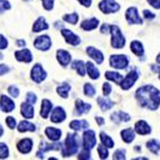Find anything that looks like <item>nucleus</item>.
Here are the masks:
<instances>
[{
  "instance_id": "1",
  "label": "nucleus",
  "mask_w": 160,
  "mask_h": 160,
  "mask_svg": "<svg viewBox=\"0 0 160 160\" xmlns=\"http://www.w3.org/2000/svg\"><path fill=\"white\" fill-rule=\"evenodd\" d=\"M136 98L141 107L151 111H156L160 104V91L152 85H144L138 88Z\"/></svg>"
},
{
  "instance_id": "2",
  "label": "nucleus",
  "mask_w": 160,
  "mask_h": 160,
  "mask_svg": "<svg viewBox=\"0 0 160 160\" xmlns=\"http://www.w3.org/2000/svg\"><path fill=\"white\" fill-rule=\"evenodd\" d=\"M80 149V140L76 133H67L66 140L63 149H62V155L63 157H69V156L76 155Z\"/></svg>"
},
{
  "instance_id": "3",
  "label": "nucleus",
  "mask_w": 160,
  "mask_h": 160,
  "mask_svg": "<svg viewBox=\"0 0 160 160\" xmlns=\"http://www.w3.org/2000/svg\"><path fill=\"white\" fill-rule=\"evenodd\" d=\"M110 32H111V45L115 49H121L126 45V38L121 32L120 28L117 25H110Z\"/></svg>"
},
{
  "instance_id": "4",
  "label": "nucleus",
  "mask_w": 160,
  "mask_h": 160,
  "mask_svg": "<svg viewBox=\"0 0 160 160\" xmlns=\"http://www.w3.org/2000/svg\"><path fill=\"white\" fill-rule=\"evenodd\" d=\"M99 8L104 13H112L117 12L120 9V5L115 2L114 0H102L99 3Z\"/></svg>"
},
{
  "instance_id": "5",
  "label": "nucleus",
  "mask_w": 160,
  "mask_h": 160,
  "mask_svg": "<svg viewBox=\"0 0 160 160\" xmlns=\"http://www.w3.org/2000/svg\"><path fill=\"white\" fill-rule=\"evenodd\" d=\"M129 64V59L126 55H112L110 57V65L118 69H124Z\"/></svg>"
},
{
  "instance_id": "6",
  "label": "nucleus",
  "mask_w": 160,
  "mask_h": 160,
  "mask_svg": "<svg viewBox=\"0 0 160 160\" xmlns=\"http://www.w3.org/2000/svg\"><path fill=\"white\" fill-rule=\"evenodd\" d=\"M30 78L35 83H42L46 78H47V73L44 71L43 66L40 64H36L32 68L30 72Z\"/></svg>"
},
{
  "instance_id": "7",
  "label": "nucleus",
  "mask_w": 160,
  "mask_h": 160,
  "mask_svg": "<svg viewBox=\"0 0 160 160\" xmlns=\"http://www.w3.org/2000/svg\"><path fill=\"white\" fill-rule=\"evenodd\" d=\"M34 46H35V48H37V49H39V51H43V52L48 51L52 46L51 37L47 36V35L39 36V37H37L36 39H35Z\"/></svg>"
},
{
  "instance_id": "8",
  "label": "nucleus",
  "mask_w": 160,
  "mask_h": 160,
  "mask_svg": "<svg viewBox=\"0 0 160 160\" xmlns=\"http://www.w3.org/2000/svg\"><path fill=\"white\" fill-rule=\"evenodd\" d=\"M83 144H84V148L90 149V150L95 147L96 136L93 130H86L85 132L83 133Z\"/></svg>"
},
{
  "instance_id": "9",
  "label": "nucleus",
  "mask_w": 160,
  "mask_h": 160,
  "mask_svg": "<svg viewBox=\"0 0 160 160\" xmlns=\"http://www.w3.org/2000/svg\"><path fill=\"white\" fill-rule=\"evenodd\" d=\"M138 78H139L138 71H131L126 78H123L122 82H121V88H122V90H129L131 86H133L136 81L138 80Z\"/></svg>"
},
{
  "instance_id": "10",
  "label": "nucleus",
  "mask_w": 160,
  "mask_h": 160,
  "mask_svg": "<svg viewBox=\"0 0 160 160\" xmlns=\"http://www.w3.org/2000/svg\"><path fill=\"white\" fill-rule=\"evenodd\" d=\"M126 18L130 24H137V25H140L142 24V19L141 17L139 16L138 13V9L136 7H131L127 10L126 12Z\"/></svg>"
},
{
  "instance_id": "11",
  "label": "nucleus",
  "mask_w": 160,
  "mask_h": 160,
  "mask_svg": "<svg viewBox=\"0 0 160 160\" xmlns=\"http://www.w3.org/2000/svg\"><path fill=\"white\" fill-rule=\"evenodd\" d=\"M62 35L64 36L65 40H66V43L69 44V45H73V46H78L81 44V39L78 37V35H75L72 30L69 29H62Z\"/></svg>"
},
{
  "instance_id": "12",
  "label": "nucleus",
  "mask_w": 160,
  "mask_h": 160,
  "mask_svg": "<svg viewBox=\"0 0 160 160\" xmlns=\"http://www.w3.org/2000/svg\"><path fill=\"white\" fill-rule=\"evenodd\" d=\"M0 107L3 112H12L15 108H16V104L10 98H8L7 95H1L0 96Z\"/></svg>"
},
{
  "instance_id": "13",
  "label": "nucleus",
  "mask_w": 160,
  "mask_h": 160,
  "mask_svg": "<svg viewBox=\"0 0 160 160\" xmlns=\"http://www.w3.org/2000/svg\"><path fill=\"white\" fill-rule=\"evenodd\" d=\"M32 143H34V142H32V139H29V138L22 139V140L17 143V149H18V151L20 152V153L26 155V153H29V152L32 151Z\"/></svg>"
},
{
  "instance_id": "14",
  "label": "nucleus",
  "mask_w": 160,
  "mask_h": 160,
  "mask_svg": "<svg viewBox=\"0 0 160 160\" xmlns=\"http://www.w3.org/2000/svg\"><path fill=\"white\" fill-rule=\"evenodd\" d=\"M66 119V113H65L64 109L62 107H56L52 111L51 114V121L54 123H59Z\"/></svg>"
},
{
  "instance_id": "15",
  "label": "nucleus",
  "mask_w": 160,
  "mask_h": 160,
  "mask_svg": "<svg viewBox=\"0 0 160 160\" xmlns=\"http://www.w3.org/2000/svg\"><path fill=\"white\" fill-rule=\"evenodd\" d=\"M15 57H16L17 61L19 62H24V63H30L32 61V54L29 49L24 48V49H20V51L15 52Z\"/></svg>"
},
{
  "instance_id": "16",
  "label": "nucleus",
  "mask_w": 160,
  "mask_h": 160,
  "mask_svg": "<svg viewBox=\"0 0 160 160\" xmlns=\"http://www.w3.org/2000/svg\"><path fill=\"white\" fill-rule=\"evenodd\" d=\"M86 53H88V56L91 57L92 59H94L98 64H102V63H103L104 56H103V54H102V52H100L99 49H96V48L90 46V47L86 48Z\"/></svg>"
},
{
  "instance_id": "17",
  "label": "nucleus",
  "mask_w": 160,
  "mask_h": 160,
  "mask_svg": "<svg viewBox=\"0 0 160 160\" xmlns=\"http://www.w3.org/2000/svg\"><path fill=\"white\" fill-rule=\"evenodd\" d=\"M56 56H57V61L62 66H67L71 62V54L68 52L64 51V49H58L56 52Z\"/></svg>"
},
{
  "instance_id": "18",
  "label": "nucleus",
  "mask_w": 160,
  "mask_h": 160,
  "mask_svg": "<svg viewBox=\"0 0 160 160\" xmlns=\"http://www.w3.org/2000/svg\"><path fill=\"white\" fill-rule=\"evenodd\" d=\"M45 134L47 136V138L53 142H56L58 141L59 139H61L62 136V131L57 128H52V127H48L46 128L45 130Z\"/></svg>"
},
{
  "instance_id": "19",
  "label": "nucleus",
  "mask_w": 160,
  "mask_h": 160,
  "mask_svg": "<svg viewBox=\"0 0 160 160\" xmlns=\"http://www.w3.org/2000/svg\"><path fill=\"white\" fill-rule=\"evenodd\" d=\"M134 130H136L137 133L142 134V136H144V134H148V133H150V132H151L150 126L143 120H140V121H138V122L136 123V126H134Z\"/></svg>"
},
{
  "instance_id": "20",
  "label": "nucleus",
  "mask_w": 160,
  "mask_h": 160,
  "mask_svg": "<svg viewBox=\"0 0 160 160\" xmlns=\"http://www.w3.org/2000/svg\"><path fill=\"white\" fill-rule=\"evenodd\" d=\"M20 111H22V115L26 119H32L34 117V108H32V104L29 102H24V103L20 105Z\"/></svg>"
},
{
  "instance_id": "21",
  "label": "nucleus",
  "mask_w": 160,
  "mask_h": 160,
  "mask_svg": "<svg viewBox=\"0 0 160 160\" xmlns=\"http://www.w3.org/2000/svg\"><path fill=\"white\" fill-rule=\"evenodd\" d=\"M52 109H53V103L49 100L44 99L42 101V107H40V115L44 119H47L49 113H51Z\"/></svg>"
},
{
  "instance_id": "22",
  "label": "nucleus",
  "mask_w": 160,
  "mask_h": 160,
  "mask_svg": "<svg viewBox=\"0 0 160 160\" xmlns=\"http://www.w3.org/2000/svg\"><path fill=\"white\" fill-rule=\"evenodd\" d=\"M75 108H76V114L81 115L83 113H88L91 110V104L85 103L82 100H76L75 101Z\"/></svg>"
},
{
  "instance_id": "23",
  "label": "nucleus",
  "mask_w": 160,
  "mask_h": 160,
  "mask_svg": "<svg viewBox=\"0 0 160 160\" xmlns=\"http://www.w3.org/2000/svg\"><path fill=\"white\" fill-rule=\"evenodd\" d=\"M48 27L49 26H48V24L46 22L45 18H44V17H39V18L34 22V25H32V32H42V30L48 29Z\"/></svg>"
},
{
  "instance_id": "24",
  "label": "nucleus",
  "mask_w": 160,
  "mask_h": 160,
  "mask_svg": "<svg viewBox=\"0 0 160 160\" xmlns=\"http://www.w3.org/2000/svg\"><path fill=\"white\" fill-rule=\"evenodd\" d=\"M98 26H99V20H98L96 18L85 19V20L82 22V24H81V28L84 30H88V32L95 29Z\"/></svg>"
},
{
  "instance_id": "25",
  "label": "nucleus",
  "mask_w": 160,
  "mask_h": 160,
  "mask_svg": "<svg viewBox=\"0 0 160 160\" xmlns=\"http://www.w3.org/2000/svg\"><path fill=\"white\" fill-rule=\"evenodd\" d=\"M111 119L112 121H114L115 123H120V122H128L130 121V115L126 112H122V111H117L111 115Z\"/></svg>"
},
{
  "instance_id": "26",
  "label": "nucleus",
  "mask_w": 160,
  "mask_h": 160,
  "mask_svg": "<svg viewBox=\"0 0 160 160\" xmlns=\"http://www.w3.org/2000/svg\"><path fill=\"white\" fill-rule=\"evenodd\" d=\"M69 128L75 131L84 130V129L88 128V122L85 120H73L72 122L69 123Z\"/></svg>"
},
{
  "instance_id": "27",
  "label": "nucleus",
  "mask_w": 160,
  "mask_h": 160,
  "mask_svg": "<svg viewBox=\"0 0 160 160\" xmlns=\"http://www.w3.org/2000/svg\"><path fill=\"white\" fill-rule=\"evenodd\" d=\"M86 71H88V76H90L92 80H98V78H100L99 69L96 68L93 63H91V62H88V63H86Z\"/></svg>"
},
{
  "instance_id": "28",
  "label": "nucleus",
  "mask_w": 160,
  "mask_h": 160,
  "mask_svg": "<svg viewBox=\"0 0 160 160\" xmlns=\"http://www.w3.org/2000/svg\"><path fill=\"white\" fill-rule=\"evenodd\" d=\"M72 68L75 69V71L78 72V74L81 75V76H84V75H85L86 65L83 61H74L72 64Z\"/></svg>"
},
{
  "instance_id": "29",
  "label": "nucleus",
  "mask_w": 160,
  "mask_h": 160,
  "mask_svg": "<svg viewBox=\"0 0 160 160\" xmlns=\"http://www.w3.org/2000/svg\"><path fill=\"white\" fill-rule=\"evenodd\" d=\"M130 48L131 51H132V53L136 54L137 56H142L143 55V46H142V44L140 43V42H138V40H133L132 43L130 44Z\"/></svg>"
},
{
  "instance_id": "30",
  "label": "nucleus",
  "mask_w": 160,
  "mask_h": 160,
  "mask_svg": "<svg viewBox=\"0 0 160 160\" xmlns=\"http://www.w3.org/2000/svg\"><path fill=\"white\" fill-rule=\"evenodd\" d=\"M63 147H62L61 143H54V144H49L46 143L45 141H42L39 143V150L42 151H49V150H62Z\"/></svg>"
},
{
  "instance_id": "31",
  "label": "nucleus",
  "mask_w": 160,
  "mask_h": 160,
  "mask_svg": "<svg viewBox=\"0 0 160 160\" xmlns=\"http://www.w3.org/2000/svg\"><path fill=\"white\" fill-rule=\"evenodd\" d=\"M121 137H122V140L127 143H130L131 141H133L134 139V131L131 128L124 129L123 131H121Z\"/></svg>"
},
{
  "instance_id": "32",
  "label": "nucleus",
  "mask_w": 160,
  "mask_h": 160,
  "mask_svg": "<svg viewBox=\"0 0 160 160\" xmlns=\"http://www.w3.org/2000/svg\"><path fill=\"white\" fill-rule=\"evenodd\" d=\"M18 131L19 132H27V131L34 132V131H36V127H35V124L28 122V121H22L18 126Z\"/></svg>"
},
{
  "instance_id": "33",
  "label": "nucleus",
  "mask_w": 160,
  "mask_h": 160,
  "mask_svg": "<svg viewBox=\"0 0 160 160\" xmlns=\"http://www.w3.org/2000/svg\"><path fill=\"white\" fill-rule=\"evenodd\" d=\"M56 90L59 96H62L63 99H66V98H68L69 91H71V85L67 83H63L61 86H57Z\"/></svg>"
},
{
  "instance_id": "34",
  "label": "nucleus",
  "mask_w": 160,
  "mask_h": 160,
  "mask_svg": "<svg viewBox=\"0 0 160 160\" xmlns=\"http://www.w3.org/2000/svg\"><path fill=\"white\" fill-rule=\"evenodd\" d=\"M98 103H99L100 108H101L102 111H108L110 110L111 108H113L114 103H113L111 100H108V99H103V98H98Z\"/></svg>"
},
{
  "instance_id": "35",
  "label": "nucleus",
  "mask_w": 160,
  "mask_h": 160,
  "mask_svg": "<svg viewBox=\"0 0 160 160\" xmlns=\"http://www.w3.org/2000/svg\"><path fill=\"white\" fill-rule=\"evenodd\" d=\"M105 78H107L108 80L115 82L117 84H121V82L123 81L122 75L119 74V73H117V72H107L105 73Z\"/></svg>"
},
{
  "instance_id": "36",
  "label": "nucleus",
  "mask_w": 160,
  "mask_h": 160,
  "mask_svg": "<svg viewBox=\"0 0 160 160\" xmlns=\"http://www.w3.org/2000/svg\"><path fill=\"white\" fill-rule=\"evenodd\" d=\"M147 148L152 152V153H155L157 155L158 151L160 150V142L156 139H152V140H149L147 142Z\"/></svg>"
},
{
  "instance_id": "37",
  "label": "nucleus",
  "mask_w": 160,
  "mask_h": 160,
  "mask_svg": "<svg viewBox=\"0 0 160 160\" xmlns=\"http://www.w3.org/2000/svg\"><path fill=\"white\" fill-rule=\"evenodd\" d=\"M100 138H101L102 144H104L107 148H113V146H114V141H113L112 138H110L107 133L101 132V133H100Z\"/></svg>"
},
{
  "instance_id": "38",
  "label": "nucleus",
  "mask_w": 160,
  "mask_h": 160,
  "mask_svg": "<svg viewBox=\"0 0 160 160\" xmlns=\"http://www.w3.org/2000/svg\"><path fill=\"white\" fill-rule=\"evenodd\" d=\"M63 19H64V22H69V24H72V25H75L78 20V15L76 12L68 13V15L63 16Z\"/></svg>"
},
{
  "instance_id": "39",
  "label": "nucleus",
  "mask_w": 160,
  "mask_h": 160,
  "mask_svg": "<svg viewBox=\"0 0 160 160\" xmlns=\"http://www.w3.org/2000/svg\"><path fill=\"white\" fill-rule=\"evenodd\" d=\"M96 90L94 88V86L92 85V84H90V83H85V85H84V94L88 96H93L94 94H95Z\"/></svg>"
},
{
  "instance_id": "40",
  "label": "nucleus",
  "mask_w": 160,
  "mask_h": 160,
  "mask_svg": "<svg viewBox=\"0 0 160 160\" xmlns=\"http://www.w3.org/2000/svg\"><path fill=\"white\" fill-rule=\"evenodd\" d=\"M9 156V150L7 144L0 142V159H5Z\"/></svg>"
},
{
  "instance_id": "41",
  "label": "nucleus",
  "mask_w": 160,
  "mask_h": 160,
  "mask_svg": "<svg viewBox=\"0 0 160 160\" xmlns=\"http://www.w3.org/2000/svg\"><path fill=\"white\" fill-rule=\"evenodd\" d=\"M98 152H99V156L101 159H107L108 156H109V151H108L107 147L103 146V144H101V146L98 147Z\"/></svg>"
},
{
  "instance_id": "42",
  "label": "nucleus",
  "mask_w": 160,
  "mask_h": 160,
  "mask_svg": "<svg viewBox=\"0 0 160 160\" xmlns=\"http://www.w3.org/2000/svg\"><path fill=\"white\" fill-rule=\"evenodd\" d=\"M11 8V5L7 0H0V15L6 10H9Z\"/></svg>"
},
{
  "instance_id": "43",
  "label": "nucleus",
  "mask_w": 160,
  "mask_h": 160,
  "mask_svg": "<svg viewBox=\"0 0 160 160\" xmlns=\"http://www.w3.org/2000/svg\"><path fill=\"white\" fill-rule=\"evenodd\" d=\"M43 2V7L45 10L51 11L54 8V0H42Z\"/></svg>"
},
{
  "instance_id": "44",
  "label": "nucleus",
  "mask_w": 160,
  "mask_h": 160,
  "mask_svg": "<svg viewBox=\"0 0 160 160\" xmlns=\"http://www.w3.org/2000/svg\"><path fill=\"white\" fill-rule=\"evenodd\" d=\"M113 159H126V150L119 149L113 153Z\"/></svg>"
},
{
  "instance_id": "45",
  "label": "nucleus",
  "mask_w": 160,
  "mask_h": 160,
  "mask_svg": "<svg viewBox=\"0 0 160 160\" xmlns=\"http://www.w3.org/2000/svg\"><path fill=\"white\" fill-rule=\"evenodd\" d=\"M8 93L10 94L12 98H18L19 96V88L15 85H11L8 88Z\"/></svg>"
},
{
  "instance_id": "46",
  "label": "nucleus",
  "mask_w": 160,
  "mask_h": 160,
  "mask_svg": "<svg viewBox=\"0 0 160 160\" xmlns=\"http://www.w3.org/2000/svg\"><path fill=\"white\" fill-rule=\"evenodd\" d=\"M6 123H7V126H8L9 129H15L16 128V119L12 117H8L7 119H6Z\"/></svg>"
},
{
  "instance_id": "47",
  "label": "nucleus",
  "mask_w": 160,
  "mask_h": 160,
  "mask_svg": "<svg viewBox=\"0 0 160 160\" xmlns=\"http://www.w3.org/2000/svg\"><path fill=\"white\" fill-rule=\"evenodd\" d=\"M26 101L29 102V103H32V104H35L36 102H37V96H36V94L35 93L28 92L27 95H26Z\"/></svg>"
},
{
  "instance_id": "48",
  "label": "nucleus",
  "mask_w": 160,
  "mask_h": 160,
  "mask_svg": "<svg viewBox=\"0 0 160 160\" xmlns=\"http://www.w3.org/2000/svg\"><path fill=\"white\" fill-rule=\"evenodd\" d=\"M78 159H91V153H90V149H86L84 148L82 152L78 155Z\"/></svg>"
},
{
  "instance_id": "49",
  "label": "nucleus",
  "mask_w": 160,
  "mask_h": 160,
  "mask_svg": "<svg viewBox=\"0 0 160 160\" xmlns=\"http://www.w3.org/2000/svg\"><path fill=\"white\" fill-rule=\"evenodd\" d=\"M102 91H103V94L105 96H108L110 93H111V91H112V86H111V84H109V83H104L103 86H102Z\"/></svg>"
},
{
  "instance_id": "50",
  "label": "nucleus",
  "mask_w": 160,
  "mask_h": 160,
  "mask_svg": "<svg viewBox=\"0 0 160 160\" xmlns=\"http://www.w3.org/2000/svg\"><path fill=\"white\" fill-rule=\"evenodd\" d=\"M8 47V40L5 36L0 35V49H6Z\"/></svg>"
},
{
  "instance_id": "51",
  "label": "nucleus",
  "mask_w": 160,
  "mask_h": 160,
  "mask_svg": "<svg viewBox=\"0 0 160 160\" xmlns=\"http://www.w3.org/2000/svg\"><path fill=\"white\" fill-rule=\"evenodd\" d=\"M143 16L146 19L152 20V19L155 18V13H152L151 11H149V10H143Z\"/></svg>"
},
{
  "instance_id": "52",
  "label": "nucleus",
  "mask_w": 160,
  "mask_h": 160,
  "mask_svg": "<svg viewBox=\"0 0 160 160\" xmlns=\"http://www.w3.org/2000/svg\"><path fill=\"white\" fill-rule=\"evenodd\" d=\"M9 71H10L9 66H7V65H3V64H0V75L6 74V73H8Z\"/></svg>"
},
{
  "instance_id": "53",
  "label": "nucleus",
  "mask_w": 160,
  "mask_h": 160,
  "mask_svg": "<svg viewBox=\"0 0 160 160\" xmlns=\"http://www.w3.org/2000/svg\"><path fill=\"white\" fill-rule=\"evenodd\" d=\"M148 2L156 9H159L160 8V0H148Z\"/></svg>"
},
{
  "instance_id": "54",
  "label": "nucleus",
  "mask_w": 160,
  "mask_h": 160,
  "mask_svg": "<svg viewBox=\"0 0 160 160\" xmlns=\"http://www.w3.org/2000/svg\"><path fill=\"white\" fill-rule=\"evenodd\" d=\"M101 32H102V34H108V32H110V25H108V24L102 25Z\"/></svg>"
},
{
  "instance_id": "55",
  "label": "nucleus",
  "mask_w": 160,
  "mask_h": 160,
  "mask_svg": "<svg viewBox=\"0 0 160 160\" xmlns=\"http://www.w3.org/2000/svg\"><path fill=\"white\" fill-rule=\"evenodd\" d=\"M78 1L82 6H84V7H90L92 3V0H78Z\"/></svg>"
},
{
  "instance_id": "56",
  "label": "nucleus",
  "mask_w": 160,
  "mask_h": 160,
  "mask_svg": "<svg viewBox=\"0 0 160 160\" xmlns=\"http://www.w3.org/2000/svg\"><path fill=\"white\" fill-rule=\"evenodd\" d=\"M16 44L19 46V47H24V46H26V42H25L24 39H18L16 42Z\"/></svg>"
},
{
  "instance_id": "57",
  "label": "nucleus",
  "mask_w": 160,
  "mask_h": 160,
  "mask_svg": "<svg viewBox=\"0 0 160 160\" xmlns=\"http://www.w3.org/2000/svg\"><path fill=\"white\" fill-rule=\"evenodd\" d=\"M151 68L155 71V72L158 73V75H159V80H160V67L156 66V65H151Z\"/></svg>"
},
{
  "instance_id": "58",
  "label": "nucleus",
  "mask_w": 160,
  "mask_h": 160,
  "mask_svg": "<svg viewBox=\"0 0 160 160\" xmlns=\"http://www.w3.org/2000/svg\"><path fill=\"white\" fill-rule=\"evenodd\" d=\"M95 120H96V122L99 123L100 126H102V124H104V119H103V118L96 117V118H95Z\"/></svg>"
},
{
  "instance_id": "59",
  "label": "nucleus",
  "mask_w": 160,
  "mask_h": 160,
  "mask_svg": "<svg viewBox=\"0 0 160 160\" xmlns=\"http://www.w3.org/2000/svg\"><path fill=\"white\" fill-rule=\"evenodd\" d=\"M36 156H37V158H42V159H43V158H44V151H42V150H39V151H37V153H36Z\"/></svg>"
},
{
  "instance_id": "60",
  "label": "nucleus",
  "mask_w": 160,
  "mask_h": 160,
  "mask_svg": "<svg viewBox=\"0 0 160 160\" xmlns=\"http://www.w3.org/2000/svg\"><path fill=\"white\" fill-rule=\"evenodd\" d=\"M3 134V129H2V127H1V124H0V137L2 136Z\"/></svg>"
},
{
  "instance_id": "61",
  "label": "nucleus",
  "mask_w": 160,
  "mask_h": 160,
  "mask_svg": "<svg viewBox=\"0 0 160 160\" xmlns=\"http://www.w3.org/2000/svg\"><path fill=\"white\" fill-rule=\"evenodd\" d=\"M156 59H157V63H159V64H160V54H158V56H157V58H156Z\"/></svg>"
},
{
  "instance_id": "62",
  "label": "nucleus",
  "mask_w": 160,
  "mask_h": 160,
  "mask_svg": "<svg viewBox=\"0 0 160 160\" xmlns=\"http://www.w3.org/2000/svg\"><path fill=\"white\" fill-rule=\"evenodd\" d=\"M2 58H3V55L1 53H0V59H2Z\"/></svg>"
},
{
  "instance_id": "63",
  "label": "nucleus",
  "mask_w": 160,
  "mask_h": 160,
  "mask_svg": "<svg viewBox=\"0 0 160 160\" xmlns=\"http://www.w3.org/2000/svg\"><path fill=\"white\" fill-rule=\"evenodd\" d=\"M25 1H30V0H25Z\"/></svg>"
}]
</instances>
